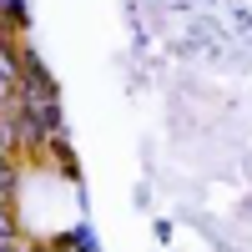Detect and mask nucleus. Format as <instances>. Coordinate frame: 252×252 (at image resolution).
I'll return each instance as SVG.
<instances>
[{
  "mask_svg": "<svg viewBox=\"0 0 252 252\" xmlns=\"http://www.w3.org/2000/svg\"><path fill=\"white\" fill-rule=\"evenodd\" d=\"M0 237H20V222L10 212V202H0Z\"/></svg>",
  "mask_w": 252,
  "mask_h": 252,
  "instance_id": "1",
  "label": "nucleus"
},
{
  "mask_svg": "<svg viewBox=\"0 0 252 252\" xmlns=\"http://www.w3.org/2000/svg\"><path fill=\"white\" fill-rule=\"evenodd\" d=\"M0 10H5V15L15 20V26H20V31H26V5H20V0H0Z\"/></svg>",
  "mask_w": 252,
  "mask_h": 252,
  "instance_id": "2",
  "label": "nucleus"
}]
</instances>
